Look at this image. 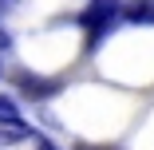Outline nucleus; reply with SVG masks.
<instances>
[{"label": "nucleus", "mask_w": 154, "mask_h": 150, "mask_svg": "<svg viewBox=\"0 0 154 150\" xmlns=\"http://www.w3.org/2000/svg\"><path fill=\"white\" fill-rule=\"evenodd\" d=\"M0 115H4V123H8V127H24V118H20V107H16L8 95H0Z\"/></svg>", "instance_id": "obj_5"}, {"label": "nucleus", "mask_w": 154, "mask_h": 150, "mask_svg": "<svg viewBox=\"0 0 154 150\" xmlns=\"http://www.w3.org/2000/svg\"><path fill=\"white\" fill-rule=\"evenodd\" d=\"M36 150H59L55 142H48V138H36Z\"/></svg>", "instance_id": "obj_6"}, {"label": "nucleus", "mask_w": 154, "mask_h": 150, "mask_svg": "<svg viewBox=\"0 0 154 150\" xmlns=\"http://www.w3.org/2000/svg\"><path fill=\"white\" fill-rule=\"evenodd\" d=\"M4 47H12V36L4 32V28H0V51H4Z\"/></svg>", "instance_id": "obj_7"}, {"label": "nucleus", "mask_w": 154, "mask_h": 150, "mask_svg": "<svg viewBox=\"0 0 154 150\" xmlns=\"http://www.w3.org/2000/svg\"><path fill=\"white\" fill-rule=\"evenodd\" d=\"M16 83H20V91H24L28 99H36V103H40V99H51V95L59 91V83H55V79L28 75V71H20V75H16Z\"/></svg>", "instance_id": "obj_2"}, {"label": "nucleus", "mask_w": 154, "mask_h": 150, "mask_svg": "<svg viewBox=\"0 0 154 150\" xmlns=\"http://www.w3.org/2000/svg\"><path fill=\"white\" fill-rule=\"evenodd\" d=\"M79 150H99V146H79Z\"/></svg>", "instance_id": "obj_8"}, {"label": "nucleus", "mask_w": 154, "mask_h": 150, "mask_svg": "<svg viewBox=\"0 0 154 150\" xmlns=\"http://www.w3.org/2000/svg\"><path fill=\"white\" fill-rule=\"evenodd\" d=\"M119 12H122L119 0H95V4H91V8L79 16V24L87 28L91 36H99V32H107V28H111V20H115Z\"/></svg>", "instance_id": "obj_1"}, {"label": "nucleus", "mask_w": 154, "mask_h": 150, "mask_svg": "<svg viewBox=\"0 0 154 150\" xmlns=\"http://www.w3.org/2000/svg\"><path fill=\"white\" fill-rule=\"evenodd\" d=\"M122 20L127 24H154V0H131V4H122Z\"/></svg>", "instance_id": "obj_3"}, {"label": "nucleus", "mask_w": 154, "mask_h": 150, "mask_svg": "<svg viewBox=\"0 0 154 150\" xmlns=\"http://www.w3.org/2000/svg\"><path fill=\"white\" fill-rule=\"evenodd\" d=\"M0 75H4V67H0Z\"/></svg>", "instance_id": "obj_10"}, {"label": "nucleus", "mask_w": 154, "mask_h": 150, "mask_svg": "<svg viewBox=\"0 0 154 150\" xmlns=\"http://www.w3.org/2000/svg\"><path fill=\"white\" fill-rule=\"evenodd\" d=\"M24 138H28V130H24V127H8V123L0 127V150H8V146L24 142Z\"/></svg>", "instance_id": "obj_4"}, {"label": "nucleus", "mask_w": 154, "mask_h": 150, "mask_svg": "<svg viewBox=\"0 0 154 150\" xmlns=\"http://www.w3.org/2000/svg\"><path fill=\"white\" fill-rule=\"evenodd\" d=\"M0 123H4V115H0Z\"/></svg>", "instance_id": "obj_9"}]
</instances>
